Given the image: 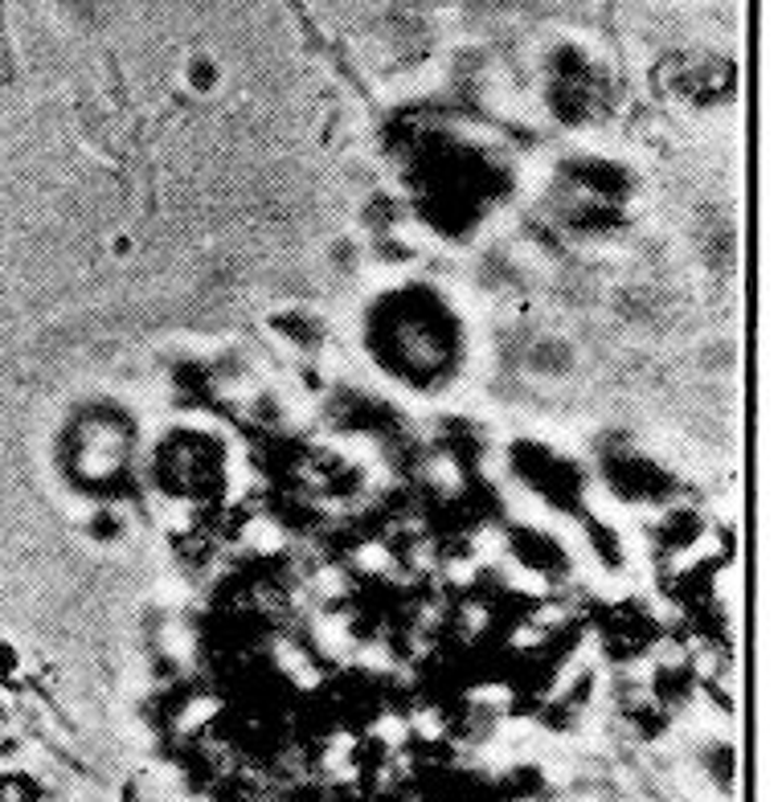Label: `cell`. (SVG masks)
Masks as SVG:
<instances>
[{"label": "cell", "instance_id": "6da1fadb", "mask_svg": "<svg viewBox=\"0 0 782 802\" xmlns=\"http://www.w3.org/2000/svg\"><path fill=\"white\" fill-rule=\"evenodd\" d=\"M0 54L9 62V21H4V0H0Z\"/></svg>", "mask_w": 782, "mask_h": 802}]
</instances>
